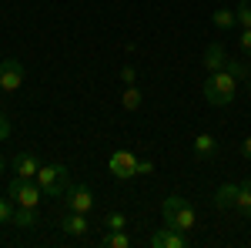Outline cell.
I'll list each match as a JSON object with an SVG mask.
<instances>
[{
	"instance_id": "cell-16",
	"label": "cell",
	"mask_w": 251,
	"mask_h": 248,
	"mask_svg": "<svg viewBox=\"0 0 251 248\" xmlns=\"http://www.w3.org/2000/svg\"><path fill=\"white\" fill-rule=\"evenodd\" d=\"M10 225H17V228H34V225H37V208H24V205H17Z\"/></svg>"
},
{
	"instance_id": "cell-10",
	"label": "cell",
	"mask_w": 251,
	"mask_h": 248,
	"mask_svg": "<svg viewBox=\"0 0 251 248\" xmlns=\"http://www.w3.org/2000/svg\"><path fill=\"white\" fill-rule=\"evenodd\" d=\"M225 60H228V51H225V44H208L204 47V71L211 74V71H221L225 67Z\"/></svg>"
},
{
	"instance_id": "cell-4",
	"label": "cell",
	"mask_w": 251,
	"mask_h": 248,
	"mask_svg": "<svg viewBox=\"0 0 251 248\" xmlns=\"http://www.w3.org/2000/svg\"><path fill=\"white\" fill-rule=\"evenodd\" d=\"M7 194L17 201V205H24V208H37L40 198H44V188H40L34 178H10V188H7Z\"/></svg>"
},
{
	"instance_id": "cell-17",
	"label": "cell",
	"mask_w": 251,
	"mask_h": 248,
	"mask_svg": "<svg viewBox=\"0 0 251 248\" xmlns=\"http://www.w3.org/2000/svg\"><path fill=\"white\" fill-rule=\"evenodd\" d=\"M121 104H124V111H137V108L144 104V91H141L137 84H127L124 94H121Z\"/></svg>"
},
{
	"instance_id": "cell-27",
	"label": "cell",
	"mask_w": 251,
	"mask_h": 248,
	"mask_svg": "<svg viewBox=\"0 0 251 248\" xmlns=\"http://www.w3.org/2000/svg\"><path fill=\"white\" fill-rule=\"evenodd\" d=\"M241 158H251V138L241 141Z\"/></svg>"
},
{
	"instance_id": "cell-3",
	"label": "cell",
	"mask_w": 251,
	"mask_h": 248,
	"mask_svg": "<svg viewBox=\"0 0 251 248\" xmlns=\"http://www.w3.org/2000/svg\"><path fill=\"white\" fill-rule=\"evenodd\" d=\"M37 185L47 198H64V191L71 188V171L64 165H44L37 171Z\"/></svg>"
},
{
	"instance_id": "cell-20",
	"label": "cell",
	"mask_w": 251,
	"mask_h": 248,
	"mask_svg": "<svg viewBox=\"0 0 251 248\" xmlns=\"http://www.w3.org/2000/svg\"><path fill=\"white\" fill-rule=\"evenodd\" d=\"M104 225H107V231H121L127 225V218H124V211H111V215L104 218Z\"/></svg>"
},
{
	"instance_id": "cell-18",
	"label": "cell",
	"mask_w": 251,
	"mask_h": 248,
	"mask_svg": "<svg viewBox=\"0 0 251 248\" xmlns=\"http://www.w3.org/2000/svg\"><path fill=\"white\" fill-rule=\"evenodd\" d=\"M104 245L107 248H131L134 242H131V238L124 235V228H121V231H107V235H104Z\"/></svg>"
},
{
	"instance_id": "cell-25",
	"label": "cell",
	"mask_w": 251,
	"mask_h": 248,
	"mask_svg": "<svg viewBox=\"0 0 251 248\" xmlns=\"http://www.w3.org/2000/svg\"><path fill=\"white\" fill-rule=\"evenodd\" d=\"M7 138H10V117H7V114H0V144H3Z\"/></svg>"
},
{
	"instance_id": "cell-11",
	"label": "cell",
	"mask_w": 251,
	"mask_h": 248,
	"mask_svg": "<svg viewBox=\"0 0 251 248\" xmlns=\"http://www.w3.org/2000/svg\"><path fill=\"white\" fill-rule=\"evenodd\" d=\"M214 154H218V138H214V134H198V138H194V158H198V161H211Z\"/></svg>"
},
{
	"instance_id": "cell-28",
	"label": "cell",
	"mask_w": 251,
	"mask_h": 248,
	"mask_svg": "<svg viewBox=\"0 0 251 248\" xmlns=\"http://www.w3.org/2000/svg\"><path fill=\"white\" fill-rule=\"evenodd\" d=\"M0 171H7V158L3 154H0Z\"/></svg>"
},
{
	"instance_id": "cell-19",
	"label": "cell",
	"mask_w": 251,
	"mask_h": 248,
	"mask_svg": "<svg viewBox=\"0 0 251 248\" xmlns=\"http://www.w3.org/2000/svg\"><path fill=\"white\" fill-rule=\"evenodd\" d=\"M214 27L218 30H231L234 24H238V17H234V10H214Z\"/></svg>"
},
{
	"instance_id": "cell-6",
	"label": "cell",
	"mask_w": 251,
	"mask_h": 248,
	"mask_svg": "<svg viewBox=\"0 0 251 248\" xmlns=\"http://www.w3.org/2000/svg\"><path fill=\"white\" fill-rule=\"evenodd\" d=\"M64 208L91 215V208H94V194H91V188H87V185H71V188L64 191Z\"/></svg>"
},
{
	"instance_id": "cell-5",
	"label": "cell",
	"mask_w": 251,
	"mask_h": 248,
	"mask_svg": "<svg viewBox=\"0 0 251 248\" xmlns=\"http://www.w3.org/2000/svg\"><path fill=\"white\" fill-rule=\"evenodd\" d=\"M107 168H111V174H114L117 181H131V178L137 174V154L127 151V148H121V151L111 154Z\"/></svg>"
},
{
	"instance_id": "cell-22",
	"label": "cell",
	"mask_w": 251,
	"mask_h": 248,
	"mask_svg": "<svg viewBox=\"0 0 251 248\" xmlns=\"http://www.w3.org/2000/svg\"><path fill=\"white\" fill-rule=\"evenodd\" d=\"M10 218H14L10 201H7V198H0V225H10Z\"/></svg>"
},
{
	"instance_id": "cell-1",
	"label": "cell",
	"mask_w": 251,
	"mask_h": 248,
	"mask_svg": "<svg viewBox=\"0 0 251 248\" xmlns=\"http://www.w3.org/2000/svg\"><path fill=\"white\" fill-rule=\"evenodd\" d=\"M201 91H204V101H208V104H214V108H228L234 97H238V81L221 67V71H211V74L204 77Z\"/></svg>"
},
{
	"instance_id": "cell-13",
	"label": "cell",
	"mask_w": 251,
	"mask_h": 248,
	"mask_svg": "<svg viewBox=\"0 0 251 248\" xmlns=\"http://www.w3.org/2000/svg\"><path fill=\"white\" fill-rule=\"evenodd\" d=\"M234 201H238V185H231V181H225L221 188L214 191V208H218V211L234 208Z\"/></svg>"
},
{
	"instance_id": "cell-14",
	"label": "cell",
	"mask_w": 251,
	"mask_h": 248,
	"mask_svg": "<svg viewBox=\"0 0 251 248\" xmlns=\"http://www.w3.org/2000/svg\"><path fill=\"white\" fill-rule=\"evenodd\" d=\"M225 71H228L238 84H241V81H251V64L245 57H228L225 60Z\"/></svg>"
},
{
	"instance_id": "cell-21",
	"label": "cell",
	"mask_w": 251,
	"mask_h": 248,
	"mask_svg": "<svg viewBox=\"0 0 251 248\" xmlns=\"http://www.w3.org/2000/svg\"><path fill=\"white\" fill-rule=\"evenodd\" d=\"M234 17H238V24H241V27H251V0H241V3H238Z\"/></svg>"
},
{
	"instance_id": "cell-2",
	"label": "cell",
	"mask_w": 251,
	"mask_h": 248,
	"mask_svg": "<svg viewBox=\"0 0 251 248\" xmlns=\"http://www.w3.org/2000/svg\"><path fill=\"white\" fill-rule=\"evenodd\" d=\"M161 218H164V225L184 231V235L198 225V211L191 208V201H188L184 194H168L164 205H161Z\"/></svg>"
},
{
	"instance_id": "cell-24",
	"label": "cell",
	"mask_w": 251,
	"mask_h": 248,
	"mask_svg": "<svg viewBox=\"0 0 251 248\" xmlns=\"http://www.w3.org/2000/svg\"><path fill=\"white\" fill-rule=\"evenodd\" d=\"M154 171V161L151 158H137V174H151Z\"/></svg>"
},
{
	"instance_id": "cell-9",
	"label": "cell",
	"mask_w": 251,
	"mask_h": 248,
	"mask_svg": "<svg viewBox=\"0 0 251 248\" xmlns=\"http://www.w3.org/2000/svg\"><path fill=\"white\" fill-rule=\"evenodd\" d=\"M60 231H64V235H87V231H91V221H87L84 211H64Z\"/></svg>"
},
{
	"instance_id": "cell-26",
	"label": "cell",
	"mask_w": 251,
	"mask_h": 248,
	"mask_svg": "<svg viewBox=\"0 0 251 248\" xmlns=\"http://www.w3.org/2000/svg\"><path fill=\"white\" fill-rule=\"evenodd\" d=\"M121 81L124 84H134V67H121Z\"/></svg>"
},
{
	"instance_id": "cell-15",
	"label": "cell",
	"mask_w": 251,
	"mask_h": 248,
	"mask_svg": "<svg viewBox=\"0 0 251 248\" xmlns=\"http://www.w3.org/2000/svg\"><path fill=\"white\" fill-rule=\"evenodd\" d=\"M234 211L241 218H251V181H241L238 185V201H234Z\"/></svg>"
},
{
	"instance_id": "cell-12",
	"label": "cell",
	"mask_w": 251,
	"mask_h": 248,
	"mask_svg": "<svg viewBox=\"0 0 251 248\" xmlns=\"http://www.w3.org/2000/svg\"><path fill=\"white\" fill-rule=\"evenodd\" d=\"M37 171H40V165L30 151H20L17 158H14V174H17V178H37Z\"/></svg>"
},
{
	"instance_id": "cell-8",
	"label": "cell",
	"mask_w": 251,
	"mask_h": 248,
	"mask_svg": "<svg viewBox=\"0 0 251 248\" xmlns=\"http://www.w3.org/2000/svg\"><path fill=\"white\" fill-rule=\"evenodd\" d=\"M148 245H151V248H188V245H191V238H188L184 231L164 225V228H157L154 235H151V242H148Z\"/></svg>"
},
{
	"instance_id": "cell-7",
	"label": "cell",
	"mask_w": 251,
	"mask_h": 248,
	"mask_svg": "<svg viewBox=\"0 0 251 248\" xmlns=\"http://www.w3.org/2000/svg\"><path fill=\"white\" fill-rule=\"evenodd\" d=\"M20 84H24V64L17 57H7L0 64V91L3 94H14Z\"/></svg>"
},
{
	"instance_id": "cell-23",
	"label": "cell",
	"mask_w": 251,
	"mask_h": 248,
	"mask_svg": "<svg viewBox=\"0 0 251 248\" xmlns=\"http://www.w3.org/2000/svg\"><path fill=\"white\" fill-rule=\"evenodd\" d=\"M238 40H241V51H245V57H251V27H245Z\"/></svg>"
}]
</instances>
